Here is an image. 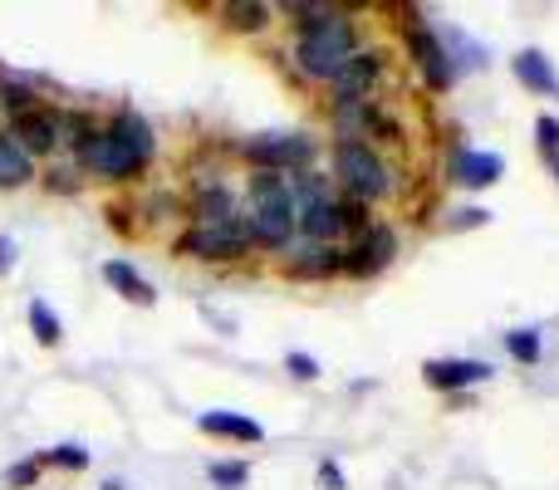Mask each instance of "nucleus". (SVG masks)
I'll return each instance as SVG.
<instances>
[{
  "mask_svg": "<svg viewBox=\"0 0 559 490\" xmlns=\"http://www.w3.org/2000/svg\"><path fill=\"white\" fill-rule=\"evenodd\" d=\"M285 15H289V25L299 29L295 69L305 79H314V84H334L338 69H344L358 49L354 15H344V10H334V5H319V0H295V5H285Z\"/></svg>",
  "mask_w": 559,
  "mask_h": 490,
  "instance_id": "f257e3e1",
  "label": "nucleus"
},
{
  "mask_svg": "<svg viewBox=\"0 0 559 490\" xmlns=\"http://www.w3.org/2000/svg\"><path fill=\"white\" fill-rule=\"evenodd\" d=\"M334 182L354 202H388L393 196V167L373 143H334Z\"/></svg>",
  "mask_w": 559,
  "mask_h": 490,
  "instance_id": "f03ea898",
  "label": "nucleus"
},
{
  "mask_svg": "<svg viewBox=\"0 0 559 490\" xmlns=\"http://www.w3.org/2000/svg\"><path fill=\"white\" fill-rule=\"evenodd\" d=\"M251 226H246V216H236V222L226 226H192L187 236H177V255L187 260H202V265H236V260L251 255Z\"/></svg>",
  "mask_w": 559,
  "mask_h": 490,
  "instance_id": "7ed1b4c3",
  "label": "nucleus"
},
{
  "mask_svg": "<svg viewBox=\"0 0 559 490\" xmlns=\"http://www.w3.org/2000/svg\"><path fill=\"white\" fill-rule=\"evenodd\" d=\"M246 163H251V172H305V167H314L319 157V143L309 133H265V138H251V143L241 147Z\"/></svg>",
  "mask_w": 559,
  "mask_h": 490,
  "instance_id": "20e7f679",
  "label": "nucleus"
},
{
  "mask_svg": "<svg viewBox=\"0 0 559 490\" xmlns=\"http://www.w3.org/2000/svg\"><path fill=\"white\" fill-rule=\"evenodd\" d=\"M74 167L88 172V177H98V182H133V177L143 172V167H138L133 157L104 133V128H94V133L74 147Z\"/></svg>",
  "mask_w": 559,
  "mask_h": 490,
  "instance_id": "39448f33",
  "label": "nucleus"
},
{
  "mask_svg": "<svg viewBox=\"0 0 559 490\" xmlns=\"http://www.w3.org/2000/svg\"><path fill=\"white\" fill-rule=\"evenodd\" d=\"M397 255V231L388 222H373L354 246H344V275L348 279H373L393 265Z\"/></svg>",
  "mask_w": 559,
  "mask_h": 490,
  "instance_id": "423d86ee",
  "label": "nucleus"
},
{
  "mask_svg": "<svg viewBox=\"0 0 559 490\" xmlns=\"http://www.w3.org/2000/svg\"><path fill=\"white\" fill-rule=\"evenodd\" d=\"M388 74V55L383 49H354V59H348L344 69H338V79L329 88H334V104H358V98H373V88L383 84Z\"/></svg>",
  "mask_w": 559,
  "mask_h": 490,
  "instance_id": "0eeeda50",
  "label": "nucleus"
},
{
  "mask_svg": "<svg viewBox=\"0 0 559 490\" xmlns=\"http://www.w3.org/2000/svg\"><path fill=\"white\" fill-rule=\"evenodd\" d=\"M407 55H413L417 74H423V84L432 88V94H447V88L456 84L452 59H447V49H442V35H432L427 25H407Z\"/></svg>",
  "mask_w": 559,
  "mask_h": 490,
  "instance_id": "6e6552de",
  "label": "nucleus"
},
{
  "mask_svg": "<svg viewBox=\"0 0 559 490\" xmlns=\"http://www.w3.org/2000/svg\"><path fill=\"white\" fill-rule=\"evenodd\" d=\"M246 226H251V246H261V250L295 246V212H289V196L251 206V212H246Z\"/></svg>",
  "mask_w": 559,
  "mask_h": 490,
  "instance_id": "1a4fd4ad",
  "label": "nucleus"
},
{
  "mask_svg": "<svg viewBox=\"0 0 559 490\" xmlns=\"http://www.w3.org/2000/svg\"><path fill=\"white\" fill-rule=\"evenodd\" d=\"M491 378V363H481V358H427L423 363V383L437 387V393H466V387L486 383Z\"/></svg>",
  "mask_w": 559,
  "mask_h": 490,
  "instance_id": "9d476101",
  "label": "nucleus"
},
{
  "mask_svg": "<svg viewBox=\"0 0 559 490\" xmlns=\"http://www.w3.org/2000/svg\"><path fill=\"white\" fill-rule=\"evenodd\" d=\"M108 138H114L118 147H123L128 157H133L138 167H147L157 157V133H153V123H147L138 108H118L114 118H108V128H104Z\"/></svg>",
  "mask_w": 559,
  "mask_h": 490,
  "instance_id": "9b49d317",
  "label": "nucleus"
},
{
  "mask_svg": "<svg viewBox=\"0 0 559 490\" xmlns=\"http://www.w3.org/2000/svg\"><path fill=\"white\" fill-rule=\"evenodd\" d=\"M187 216H192V226H226L241 212H236V192L222 182V177H202L192 202H187Z\"/></svg>",
  "mask_w": 559,
  "mask_h": 490,
  "instance_id": "f8f14e48",
  "label": "nucleus"
},
{
  "mask_svg": "<svg viewBox=\"0 0 559 490\" xmlns=\"http://www.w3.org/2000/svg\"><path fill=\"white\" fill-rule=\"evenodd\" d=\"M5 133L15 138L29 157H45V153H55L59 147V113H49V108H29V113L10 118Z\"/></svg>",
  "mask_w": 559,
  "mask_h": 490,
  "instance_id": "ddd939ff",
  "label": "nucleus"
},
{
  "mask_svg": "<svg viewBox=\"0 0 559 490\" xmlns=\"http://www.w3.org/2000/svg\"><path fill=\"white\" fill-rule=\"evenodd\" d=\"M285 270L295 279H334V275H344V246L295 241V255L285 260Z\"/></svg>",
  "mask_w": 559,
  "mask_h": 490,
  "instance_id": "4468645a",
  "label": "nucleus"
},
{
  "mask_svg": "<svg viewBox=\"0 0 559 490\" xmlns=\"http://www.w3.org/2000/svg\"><path fill=\"white\" fill-rule=\"evenodd\" d=\"M506 177V157L501 153H476V147H452V182L472 187V192H481V187L501 182Z\"/></svg>",
  "mask_w": 559,
  "mask_h": 490,
  "instance_id": "2eb2a0df",
  "label": "nucleus"
},
{
  "mask_svg": "<svg viewBox=\"0 0 559 490\" xmlns=\"http://www.w3.org/2000/svg\"><path fill=\"white\" fill-rule=\"evenodd\" d=\"M197 432H206V437H222V442H241V446H261L265 442V427L255 422V417H246V413H202L197 417Z\"/></svg>",
  "mask_w": 559,
  "mask_h": 490,
  "instance_id": "dca6fc26",
  "label": "nucleus"
},
{
  "mask_svg": "<svg viewBox=\"0 0 559 490\" xmlns=\"http://www.w3.org/2000/svg\"><path fill=\"white\" fill-rule=\"evenodd\" d=\"M515 79H521L531 94H545V98H559V74H555V59L545 55V49H521V55L511 59Z\"/></svg>",
  "mask_w": 559,
  "mask_h": 490,
  "instance_id": "f3484780",
  "label": "nucleus"
},
{
  "mask_svg": "<svg viewBox=\"0 0 559 490\" xmlns=\"http://www.w3.org/2000/svg\"><path fill=\"white\" fill-rule=\"evenodd\" d=\"M104 279L128 299V304H143V309H153V304H157V289L147 285V279L138 275L133 265H128V260H108V265H104Z\"/></svg>",
  "mask_w": 559,
  "mask_h": 490,
  "instance_id": "a211bd4d",
  "label": "nucleus"
},
{
  "mask_svg": "<svg viewBox=\"0 0 559 490\" xmlns=\"http://www.w3.org/2000/svg\"><path fill=\"white\" fill-rule=\"evenodd\" d=\"M35 177H39L35 157H29L10 133H0V187H29Z\"/></svg>",
  "mask_w": 559,
  "mask_h": 490,
  "instance_id": "6ab92c4d",
  "label": "nucleus"
},
{
  "mask_svg": "<svg viewBox=\"0 0 559 490\" xmlns=\"http://www.w3.org/2000/svg\"><path fill=\"white\" fill-rule=\"evenodd\" d=\"M275 20V5H261V0H231V5H222V25L236 29V35H261V29H271Z\"/></svg>",
  "mask_w": 559,
  "mask_h": 490,
  "instance_id": "aec40b11",
  "label": "nucleus"
},
{
  "mask_svg": "<svg viewBox=\"0 0 559 490\" xmlns=\"http://www.w3.org/2000/svg\"><path fill=\"white\" fill-rule=\"evenodd\" d=\"M506 354H511L521 368H535V363L545 358V338H540V328H511V334H506Z\"/></svg>",
  "mask_w": 559,
  "mask_h": 490,
  "instance_id": "412c9836",
  "label": "nucleus"
},
{
  "mask_svg": "<svg viewBox=\"0 0 559 490\" xmlns=\"http://www.w3.org/2000/svg\"><path fill=\"white\" fill-rule=\"evenodd\" d=\"M25 314H29V334H35L45 348H55L59 338H64V324H59V314L45 304V299H29Z\"/></svg>",
  "mask_w": 559,
  "mask_h": 490,
  "instance_id": "4be33fe9",
  "label": "nucleus"
},
{
  "mask_svg": "<svg viewBox=\"0 0 559 490\" xmlns=\"http://www.w3.org/2000/svg\"><path fill=\"white\" fill-rule=\"evenodd\" d=\"M338 222H344V236H364L368 226H373V206L338 192Z\"/></svg>",
  "mask_w": 559,
  "mask_h": 490,
  "instance_id": "5701e85b",
  "label": "nucleus"
},
{
  "mask_svg": "<svg viewBox=\"0 0 559 490\" xmlns=\"http://www.w3.org/2000/svg\"><path fill=\"white\" fill-rule=\"evenodd\" d=\"M206 481H212L216 490H246V481H251V466H246V462H212V466H206Z\"/></svg>",
  "mask_w": 559,
  "mask_h": 490,
  "instance_id": "b1692460",
  "label": "nucleus"
},
{
  "mask_svg": "<svg viewBox=\"0 0 559 490\" xmlns=\"http://www.w3.org/2000/svg\"><path fill=\"white\" fill-rule=\"evenodd\" d=\"M275 196H285V172H251V182H246V202L261 206V202H275Z\"/></svg>",
  "mask_w": 559,
  "mask_h": 490,
  "instance_id": "393cba45",
  "label": "nucleus"
},
{
  "mask_svg": "<svg viewBox=\"0 0 559 490\" xmlns=\"http://www.w3.org/2000/svg\"><path fill=\"white\" fill-rule=\"evenodd\" d=\"M39 466H59V471H84V466H88V452H84V446H74V442L49 446V452H39Z\"/></svg>",
  "mask_w": 559,
  "mask_h": 490,
  "instance_id": "a878e982",
  "label": "nucleus"
},
{
  "mask_svg": "<svg viewBox=\"0 0 559 490\" xmlns=\"http://www.w3.org/2000/svg\"><path fill=\"white\" fill-rule=\"evenodd\" d=\"M0 108H5L10 118H20V113H29V108H39V104H35V88L0 79Z\"/></svg>",
  "mask_w": 559,
  "mask_h": 490,
  "instance_id": "bb28decb",
  "label": "nucleus"
},
{
  "mask_svg": "<svg viewBox=\"0 0 559 490\" xmlns=\"http://www.w3.org/2000/svg\"><path fill=\"white\" fill-rule=\"evenodd\" d=\"M285 373L295 378V383H319V373H324V368H319L314 354H299V348H289V354H285Z\"/></svg>",
  "mask_w": 559,
  "mask_h": 490,
  "instance_id": "cd10ccee",
  "label": "nucleus"
},
{
  "mask_svg": "<svg viewBox=\"0 0 559 490\" xmlns=\"http://www.w3.org/2000/svg\"><path fill=\"white\" fill-rule=\"evenodd\" d=\"M39 456H29V462H15V466H5V486L10 490H29V486H39Z\"/></svg>",
  "mask_w": 559,
  "mask_h": 490,
  "instance_id": "c85d7f7f",
  "label": "nucleus"
},
{
  "mask_svg": "<svg viewBox=\"0 0 559 490\" xmlns=\"http://www.w3.org/2000/svg\"><path fill=\"white\" fill-rule=\"evenodd\" d=\"M535 138H540L545 163H559V118H550V113L535 118Z\"/></svg>",
  "mask_w": 559,
  "mask_h": 490,
  "instance_id": "c756f323",
  "label": "nucleus"
},
{
  "mask_svg": "<svg viewBox=\"0 0 559 490\" xmlns=\"http://www.w3.org/2000/svg\"><path fill=\"white\" fill-rule=\"evenodd\" d=\"M45 187H49V192H79L84 182H79V167H49Z\"/></svg>",
  "mask_w": 559,
  "mask_h": 490,
  "instance_id": "7c9ffc66",
  "label": "nucleus"
},
{
  "mask_svg": "<svg viewBox=\"0 0 559 490\" xmlns=\"http://www.w3.org/2000/svg\"><path fill=\"white\" fill-rule=\"evenodd\" d=\"M486 222H491L486 206H462V212H452V231H472V226H486Z\"/></svg>",
  "mask_w": 559,
  "mask_h": 490,
  "instance_id": "2f4dec72",
  "label": "nucleus"
},
{
  "mask_svg": "<svg viewBox=\"0 0 559 490\" xmlns=\"http://www.w3.org/2000/svg\"><path fill=\"white\" fill-rule=\"evenodd\" d=\"M314 486H319V490H348L344 471H338L334 462H319V471H314Z\"/></svg>",
  "mask_w": 559,
  "mask_h": 490,
  "instance_id": "473e14b6",
  "label": "nucleus"
},
{
  "mask_svg": "<svg viewBox=\"0 0 559 490\" xmlns=\"http://www.w3.org/2000/svg\"><path fill=\"white\" fill-rule=\"evenodd\" d=\"M10 265H15V241H10V236H0V275H5Z\"/></svg>",
  "mask_w": 559,
  "mask_h": 490,
  "instance_id": "72a5a7b5",
  "label": "nucleus"
},
{
  "mask_svg": "<svg viewBox=\"0 0 559 490\" xmlns=\"http://www.w3.org/2000/svg\"><path fill=\"white\" fill-rule=\"evenodd\" d=\"M98 490H128V486H123V481H118V476H114V481H104Z\"/></svg>",
  "mask_w": 559,
  "mask_h": 490,
  "instance_id": "f704fd0d",
  "label": "nucleus"
},
{
  "mask_svg": "<svg viewBox=\"0 0 559 490\" xmlns=\"http://www.w3.org/2000/svg\"><path fill=\"white\" fill-rule=\"evenodd\" d=\"M550 167H555V177H559V163H550Z\"/></svg>",
  "mask_w": 559,
  "mask_h": 490,
  "instance_id": "c9c22d12",
  "label": "nucleus"
}]
</instances>
